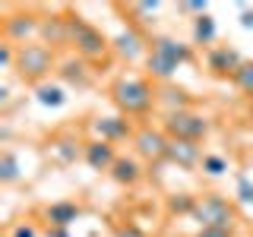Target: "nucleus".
Instances as JSON below:
<instances>
[{"mask_svg": "<svg viewBox=\"0 0 253 237\" xmlns=\"http://www.w3.org/2000/svg\"><path fill=\"white\" fill-rule=\"evenodd\" d=\"M10 237H38V228L29 225V221H19V225L10 231Z\"/></svg>", "mask_w": 253, "mask_h": 237, "instance_id": "nucleus-22", "label": "nucleus"}, {"mask_svg": "<svg viewBox=\"0 0 253 237\" xmlns=\"http://www.w3.org/2000/svg\"><path fill=\"white\" fill-rule=\"evenodd\" d=\"M85 161H89L92 171H111L117 161L114 155V146L105 139H95V142H85Z\"/></svg>", "mask_w": 253, "mask_h": 237, "instance_id": "nucleus-8", "label": "nucleus"}, {"mask_svg": "<svg viewBox=\"0 0 253 237\" xmlns=\"http://www.w3.org/2000/svg\"><path fill=\"white\" fill-rule=\"evenodd\" d=\"M250 114H253V111H250Z\"/></svg>", "mask_w": 253, "mask_h": 237, "instance_id": "nucleus-28", "label": "nucleus"}, {"mask_svg": "<svg viewBox=\"0 0 253 237\" xmlns=\"http://www.w3.org/2000/svg\"><path fill=\"white\" fill-rule=\"evenodd\" d=\"M35 98H38V105H44V108H60L63 101H67V92H63L60 85H38Z\"/></svg>", "mask_w": 253, "mask_h": 237, "instance_id": "nucleus-17", "label": "nucleus"}, {"mask_svg": "<svg viewBox=\"0 0 253 237\" xmlns=\"http://www.w3.org/2000/svg\"><path fill=\"white\" fill-rule=\"evenodd\" d=\"M168 158L180 168H193V164H203V155H200V146L196 142H184V139H171L168 146Z\"/></svg>", "mask_w": 253, "mask_h": 237, "instance_id": "nucleus-10", "label": "nucleus"}, {"mask_svg": "<svg viewBox=\"0 0 253 237\" xmlns=\"http://www.w3.org/2000/svg\"><path fill=\"white\" fill-rule=\"evenodd\" d=\"M16 177H19L16 158H13V152H3V155H0V180H3V184H13Z\"/></svg>", "mask_w": 253, "mask_h": 237, "instance_id": "nucleus-19", "label": "nucleus"}, {"mask_svg": "<svg viewBox=\"0 0 253 237\" xmlns=\"http://www.w3.org/2000/svg\"><path fill=\"white\" fill-rule=\"evenodd\" d=\"M212 38H215V19H212L209 13L196 16V22H193V41L196 44H209Z\"/></svg>", "mask_w": 253, "mask_h": 237, "instance_id": "nucleus-16", "label": "nucleus"}, {"mask_svg": "<svg viewBox=\"0 0 253 237\" xmlns=\"http://www.w3.org/2000/svg\"><path fill=\"white\" fill-rule=\"evenodd\" d=\"M190 60V47L174 41V38H152V47H149V73H152L155 79H171L174 73H177L180 63Z\"/></svg>", "mask_w": 253, "mask_h": 237, "instance_id": "nucleus-1", "label": "nucleus"}, {"mask_svg": "<svg viewBox=\"0 0 253 237\" xmlns=\"http://www.w3.org/2000/svg\"><path fill=\"white\" fill-rule=\"evenodd\" d=\"M133 142H136V152L142 158H149V161H162V158H168V133L165 130H152V126H146V130H139L136 136H133Z\"/></svg>", "mask_w": 253, "mask_h": 237, "instance_id": "nucleus-7", "label": "nucleus"}, {"mask_svg": "<svg viewBox=\"0 0 253 237\" xmlns=\"http://www.w3.org/2000/svg\"><path fill=\"white\" fill-rule=\"evenodd\" d=\"M95 133H98L105 142L126 139L130 136V123H126L124 117H98V120H95Z\"/></svg>", "mask_w": 253, "mask_h": 237, "instance_id": "nucleus-13", "label": "nucleus"}, {"mask_svg": "<svg viewBox=\"0 0 253 237\" xmlns=\"http://www.w3.org/2000/svg\"><path fill=\"white\" fill-rule=\"evenodd\" d=\"M165 133L168 139H184V142H200L209 133V120L196 111H171L165 117Z\"/></svg>", "mask_w": 253, "mask_h": 237, "instance_id": "nucleus-3", "label": "nucleus"}, {"mask_svg": "<svg viewBox=\"0 0 253 237\" xmlns=\"http://www.w3.org/2000/svg\"><path fill=\"white\" fill-rule=\"evenodd\" d=\"M114 51L121 54V57H126V60L139 57V54H142V38H139V32H136V29L121 32V35L114 38Z\"/></svg>", "mask_w": 253, "mask_h": 237, "instance_id": "nucleus-14", "label": "nucleus"}, {"mask_svg": "<svg viewBox=\"0 0 253 237\" xmlns=\"http://www.w3.org/2000/svg\"><path fill=\"white\" fill-rule=\"evenodd\" d=\"M237 196H241V202H253V184L247 177L237 180Z\"/></svg>", "mask_w": 253, "mask_h": 237, "instance_id": "nucleus-23", "label": "nucleus"}, {"mask_svg": "<svg viewBox=\"0 0 253 237\" xmlns=\"http://www.w3.org/2000/svg\"><path fill=\"white\" fill-rule=\"evenodd\" d=\"M241 67H244V60L234 47H215V51L209 54V70L218 73V76H234Z\"/></svg>", "mask_w": 253, "mask_h": 237, "instance_id": "nucleus-9", "label": "nucleus"}, {"mask_svg": "<svg viewBox=\"0 0 253 237\" xmlns=\"http://www.w3.org/2000/svg\"><path fill=\"white\" fill-rule=\"evenodd\" d=\"M231 79H234V85H237V89H244L247 95H253V63H244V67L237 70V73H234Z\"/></svg>", "mask_w": 253, "mask_h": 237, "instance_id": "nucleus-20", "label": "nucleus"}, {"mask_svg": "<svg viewBox=\"0 0 253 237\" xmlns=\"http://www.w3.org/2000/svg\"><path fill=\"white\" fill-rule=\"evenodd\" d=\"M47 237H70L67 228H47Z\"/></svg>", "mask_w": 253, "mask_h": 237, "instance_id": "nucleus-26", "label": "nucleus"}, {"mask_svg": "<svg viewBox=\"0 0 253 237\" xmlns=\"http://www.w3.org/2000/svg\"><path fill=\"white\" fill-rule=\"evenodd\" d=\"M203 171L212 174V177H218V174L228 171V161L221 155H203Z\"/></svg>", "mask_w": 253, "mask_h": 237, "instance_id": "nucleus-21", "label": "nucleus"}, {"mask_svg": "<svg viewBox=\"0 0 253 237\" xmlns=\"http://www.w3.org/2000/svg\"><path fill=\"white\" fill-rule=\"evenodd\" d=\"M241 26H244V29H250V26H253V13H250V10H244V16H241Z\"/></svg>", "mask_w": 253, "mask_h": 237, "instance_id": "nucleus-27", "label": "nucleus"}, {"mask_svg": "<svg viewBox=\"0 0 253 237\" xmlns=\"http://www.w3.org/2000/svg\"><path fill=\"white\" fill-rule=\"evenodd\" d=\"M60 76L67 79V82H76V85H85L89 82V76H85V63L83 60H67L60 67Z\"/></svg>", "mask_w": 253, "mask_h": 237, "instance_id": "nucleus-18", "label": "nucleus"}, {"mask_svg": "<svg viewBox=\"0 0 253 237\" xmlns=\"http://www.w3.org/2000/svg\"><path fill=\"white\" fill-rule=\"evenodd\" d=\"M79 212H83V209H79L76 202H67V199H63V202H51V205H47V209H44V218H47V225H51V228H70L79 218Z\"/></svg>", "mask_w": 253, "mask_h": 237, "instance_id": "nucleus-11", "label": "nucleus"}, {"mask_svg": "<svg viewBox=\"0 0 253 237\" xmlns=\"http://www.w3.org/2000/svg\"><path fill=\"white\" fill-rule=\"evenodd\" d=\"M111 177L117 180V184H136V180L142 177V171H139V164L133 161V158H117L114 161V168H111Z\"/></svg>", "mask_w": 253, "mask_h": 237, "instance_id": "nucleus-15", "label": "nucleus"}, {"mask_svg": "<svg viewBox=\"0 0 253 237\" xmlns=\"http://www.w3.org/2000/svg\"><path fill=\"white\" fill-rule=\"evenodd\" d=\"M54 67V54L47 44H19L16 51V70L26 79H42L51 73Z\"/></svg>", "mask_w": 253, "mask_h": 237, "instance_id": "nucleus-4", "label": "nucleus"}, {"mask_svg": "<svg viewBox=\"0 0 253 237\" xmlns=\"http://www.w3.org/2000/svg\"><path fill=\"white\" fill-rule=\"evenodd\" d=\"M70 41L76 44V51L83 54V57H101V54L108 51V38L101 35L95 26L83 22L79 16L70 19Z\"/></svg>", "mask_w": 253, "mask_h": 237, "instance_id": "nucleus-6", "label": "nucleus"}, {"mask_svg": "<svg viewBox=\"0 0 253 237\" xmlns=\"http://www.w3.org/2000/svg\"><path fill=\"white\" fill-rule=\"evenodd\" d=\"M196 237H234L231 228H200Z\"/></svg>", "mask_w": 253, "mask_h": 237, "instance_id": "nucleus-24", "label": "nucleus"}, {"mask_svg": "<svg viewBox=\"0 0 253 237\" xmlns=\"http://www.w3.org/2000/svg\"><path fill=\"white\" fill-rule=\"evenodd\" d=\"M38 29V19L35 16H10V19H3V32L10 41H26V38L32 35V32Z\"/></svg>", "mask_w": 253, "mask_h": 237, "instance_id": "nucleus-12", "label": "nucleus"}, {"mask_svg": "<svg viewBox=\"0 0 253 237\" xmlns=\"http://www.w3.org/2000/svg\"><path fill=\"white\" fill-rule=\"evenodd\" d=\"M184 10H190V13H206V3H200V0H193V3H184Z\"/></svg>", "mask_w": 253, "mask_h": 237, "instance_id": "nucleus-25", "label": "nucleus"}, {"mask_svg": "<svg viewBox=\"0 0 253 237\" xmlns=\"http://www.w3.org/2000/svg\"><path fill=\"white\" fill-rule=\"evenodd\" d=\"M193 218L200 221V228H231L234 221V205L221 196H200L193 209Z\"/></svg>", "mask_w": 253, "mask_h": 237, "instance_id": "nucleus-5", "label": "nucleus"}, {"mask_svg": "<svg viewBox=\"0 0 253 237\" xmlns=\"http://www.w3.org/2000/svg\"><path fill=\"white\" fill-rule=\"evenodd\" d=\"M111 98H114V105L121 108L126 117L149 114L152 105H155V92L149 89V82H142V79H121V82H114Z\"/></svg>", "mask_w": 253, "mask_h": 237, "instance_id": "nucleus-2", "label": "nucleus"}]
</instances>
